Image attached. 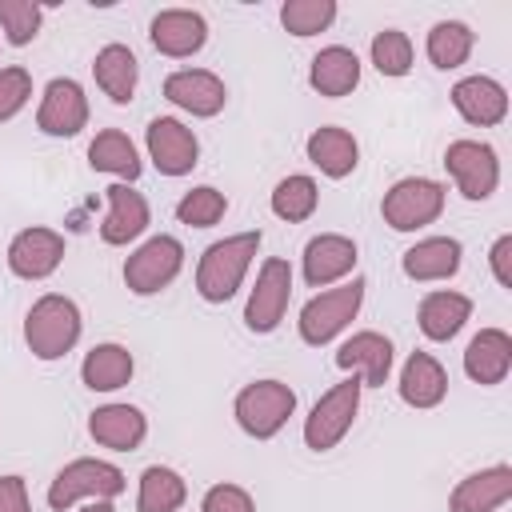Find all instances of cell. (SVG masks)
I'll list each match as a JSON object with an SVG mask.
<instances>
[{
	"label": "cell",
	"instance_id": "cell-1",
	"mask_svg": "<svg viewBox=\"0 0 512 512\" xmlns=\"http://www.w3.org/2000/svg\"><path fill=\"white\" fill-rule=\"evenodd\" d=\"M260 252V228L252 232H236V236H224L216 244L204 248L200 264H196V292L208 300V304H224L236 296V288L244 284L252 260Z\"/></svg>",
	"mask_w": 512,
	"mask_h": 512
},
{
	"label": "cell",
	"instance_id": "cell-2",
	"mask_svg": "<svg viewBox=\"0 0 512 512\" xmlns=\"http://www.w3.org/2000/svg\"><path fill=\"white\" fill-rule=\"evenodd\" d=\"M80 324L84 320H80L76 300L60 296V292H48L24 316V344H28V352L36 360H60V356H68L76 348Z\"/></svg>",
	"mask_w": 512,
	"mask_h": 512
},
{
	"label": "cell",
	"instance_id": "cell-3",
	"mask_svg": "<svg viewBox=\"0 0 512 512\" xmlns=\"http://www.w3.org/2000/svg\"><path fill=\"white\" fill-rule=\"evenodd\" d=\"M364 288H368V280H364V276H352V280L340 284V288L316 292V296L300 308V320H296L300 340L312 344V348L332 344V340L356 320V312H360V304H364Z\"/></svg>",
	"mask_w": 512,
	"mask_h": 512
},
{
	"label": "cell",
	"instance_id": "cell-4",
	"mask_svg": "<svg viewBox=\"0 0 512 512\" xmlns=\"http://www.w3.org/2000/svg\"><path fill=\"white\" fill-rule=\"evenodd\" d=\"M232 412L252 440H272L296 412V392L284 380H252L236 392Z\"/></svg>",
	"mask_w": 512,
	"mask_h": 512
},
{
	"label": "cell",
	"instance_id": "cell-5",
	"mask_svg": "<svg viewBox=\"0 0 512 512\" xmlns=\"http://www.w3.org/2000/svg\"><path fill=\"white\" fill-rule=\"evenodd\" d=\"M440 212H444V184L428 180V176H404L380 200V216L392 232L428 228L440 220Z\"/></svg>",
	"mask_w": 512,
	"mask_h": 512
},
{
	"label": "cell",
	"instance_id": "cell-6",
	"mask_svg": "<svg viewBox=\"0 0 512 512\" xmlns=\"http://www.w3.org/2000/svg\"><path fill=\"white\" fill-rule=\"evenodd\" d=\"M124 492V472L108 460H92V456H80L72 464H64L56 472V480L48 484V508L64 512L72 508L76 500H112Z\"/></svg>",
	"mask_w": 512,
	"mask_h": 512
},
{
	"label": "cell",
	"instance_id": "cell-7",
	"mask_svg": "<svg viewBox=\"0 0 512 512\" xmlns=\"http://www.w3.org/2000/svg\"><path fill=\"white\" fill-rule=\"evenodd\" d=\"M360 392H364V384L352 376V380L332 384V388L312 404V412H308V420H304V444H308L312 452H328V448H336V444L348 436V428H352V420H356V412H360Z\"/></svg>",
	"mask_w": 512,
	"mask_h": 512
},
{
	"label": "cell",
	"instance_id": "cell-8",
	"mask_svg": "<svg viewBox=\"0 0 512 512\" xmlns=\"http://www.w3.org/2000/svg\"><path fill=\"white\" fill-rule=\"evenodd\" d=\"M180 268H184V244L176 236L160 232V236H148L124 260V284L136 296H156L180 276Z\"/></svg>",
	"mask_w": 512,
	"mask_h": 512
},
{
	"label": "cell",
	"instance_id": "cell-9",
	"mask_svg": "<svg viewBox=\"0 0 512 512\" xmlns=\"http://www.w3.org/2000/svg\"><path fill=\"white\" fill-rule=\"evenodd\" d=\"M444 168L464 200H488L500 184V160L496 148L484 140H452L444 148Z\"/></svg>",
	"mask_w": 512,
	"mask_h": 512
},
{
	"label": "cell",
	"instance_id": "cell-10",
	"mask_svg": "<svg viewBox=\"0 0 512 512\" xmlns=\"http://www.w3.org/2000/svg\"><path fill=\"white\" fill-rule=\"evenodd\" d=\"M288 300H292V264L280 260V256H268L256 272V288L248 292V304H244V324L252 332H272L284 312H288Z\"/></svg>",
	"mask_w": 512,
	"mask_h": 512
},
{
	"label": "cell",
	"instance_id": "cell-11",
	"mask_svg": "<svg viewBox=\"0 0 512 512\" xmlns=\"http://www.w3.org/2000/svg\"><path fill=\"white\" fill-rule=\"evenodd\" d=\"M148 144V160L156 164L160 176H188L200 160V140L188 124H180L176 116H156L144 132Z\"/></svg>",
	"mask_w": 512,
	"mask_h": 512
},
{
	"label": "cell",
	"instance_id": "cell-12",
	"mask_svg": "<svg viewBox=\"0 0 512 512\" xmlns=\"http://www.w3.org/2000/svg\"><path fill=\"white\" fill-rule=\"evenodd\" d=\"M88 124V96L72 76H56L44 84L40 108H36V128L44 136H76Z\"/></svg>",
	"mask_w": 512,
	"mask_h": 512
},
{
	"label": "cell",
	"instance_id": "cell-13",
	"mask_svg": "<svg viewBox=\"0 0 512 512\" xmlns=\"http://www.w3.org/2000/svg\"><path fill=\"white\" fill-rule=\"evenodd\" d=\"M64 260V236L56 228H24L8 244V268L20 280H48Z\"/></svg>",
	"mask_w": 512,
	"mask_h": 512
},
{
	"label": "cell",
	"instance_id": "cell-14",
	"mask_svg": "<svg viewBox=\"0 0 512 512\" xmlns=\"http://www.w3.org/2000/svg\"><path fill=\"white\" fill-rule=\"evenodd\" d=\"M304 280L308 288H328L336 280H344L348 272H356V260H360V248L352 236H340V232H320L304 244Z\"/></svg>",
	"mask_w": 512,
	"mask_h": 512
},
{
	"label": "cell",
	"instance_id": "cell-15",
	"mask_svg": "<svg viewBox=\"0 0 512 512\" xmlns=\"http://www.w3.org/2000/svg\"><path fill=\"white\" fill-rule=\"evenodd\" d=\"M152 48L160 56H172V60H184V56H196L204 44H208V20L192 8H164L152 16Z\"/></svg>",
	"mask_w": 512,
	"mask_h": 512
},
{
	"label": "cell",
	"instance_id": "cell-16",
	"mask_svg": "<svg viewBox=\"0 0 512 512\" xmlns=\"http://www.w3.org/2000/svg\"><path fill=\"white\" fill-rule=\"evenodd\" d=\"M164 96H168L176 108L192 112V116H216V112H224V104H228L224 80H220L216 72H208V68H180V72H172V76L164 80Z\"/></svg>",
	"mask_w": 512,
	"mask_h": 512
},
{
	"label": "cell",
	"instance_id": "cell-17",
	"mask_svg": "<svg viewBox=\"0 0 512 512\" xmlns=\"http://www.w3.org/2000/svg\"><path fill=\"white\" fill-rule=\"evenodd\" d=\"M336 364L344 372H352L364 388H380L392 372V340L380 336V332H356L340 344Z\"/></svg>",
	"mask_w": 512,
	"mask_h": 512
},
{
	"label": "cell",
	"instance_id": "cell-18",
	"mask_svg": "<svg viewBox=\"0 0 512 512\" xmlns=\"http://www.w3.org/2000/svg\"><path fill=\"white\" fill-rule=\"evenodd\" d=\"M512 500V468L508 464H492L480 468L472 476H464L452 496H448V512H496Z\"/></svg>",
	"mask_w": 512,
	"mask_h": 512
},
{
	"label": "cell",
	"instance_id": "cell-19",
	"mask_svg": "<svg viewBox=\"0 0 512 512\" xmlns=\"http://www.w3.org/2000/svg\"><path fill=\"white\" fill-rule=\"evenodd\" d=\"M452 108L476 124V128H492L508 116V92L500 80L492 76H464L452 84Z\"/></svg>",
	"mask_w": 512,
	"mask_h": 512
},
{
	"label": "cell",
	"instance_id": "cell-20",
	"mask_svg": "<svg viewBox=\"0 0 512 512\" xmlns=\"http://www.w3.org/2000/svg\"><path fill=\"white\" fill-rule=\"evenodd\" d=\"M88 436L112 452H136L148 436V416L136 404H104L88 416Z\"/></svg>",
	"mask_w": 512,
	"mask_h": 512
},
{
	"label": "cell",
	"instance_id": "cell-21",
	"mask_svg": "<svg viewBox=\"0 0 512 512\" xmlns=\"http://www.w3.org/2000/svg\"><path fill=\"white\" fill-rule=\"evenodd\" d=\"M460 256H464V248H460L456 236H424V240H416V244L400 256V268H404L408 280L432 284V280L456 276V272H460Z\"/></svg>",
	"mask_w": 512,
	"mask_h": 512
},
{
	"label": "cell",
	"instance_id": "cell-22",
	"mask_svg": "<svg viewBox=\"0 0 512 512\" xmlns=\"http://www.w3.org/2000/svg\"><path fill=\"white\" fill-rule=\"evenodd\" d=\"M464 372L484 388L504 384V376L512 372V336L504 328H480L464 348Z\"/></svg>",
	"mask_w": 512,
	"mask_h": 512
},
{
	"label": "cell",
	"instance_id": "cell-23",
	"mask_svg": "<svg viewBox=\"0 0 512 512\" xmlns=\"http://www.w3.org/2000/svg\"><path fill=\"white\" fill-rule=\"evenodd\" d=\"M104 196H108V216L100 224V240L120 248V244H132L136 236H144V228H148V200L136 188H128V184H108Z\"/></svg>",
	"mask_w": 512,
	"mask_h": 512
},
{
	"label": "cell",
	"instance_id": "cell-24",
	"mask_svg": "<svg viewBox=\"0 0 512 512\" xmlns=\"http://www.w3.org/2000/svg\"><path fill=\"white\" fill-rule=\"evenodd\" d=\"M400 400L408 408H436L448 396V372L432 352H412L400 368Z\"/></svg>",
	"mask_w": 512,
	"mask_h": 512
},
{
	"label": "cell",
	"instance_id": "cell-25",
	"mask_svg": "<svg viewBox=\"0 0 512 512\" xmlns=\"http://www.w3.org/2000/svg\"><path fill=\"white\" fill-rule=\"evenodd\" d=\"M304 152H308V160H312L328 180H344V176H352L356 164H360V144H356V136H352L348 128H336V124L316 128V132L308 136Z\"/></svg>",
	"mask_w": 512,
	"mask_h": 512
},
{
	"label": "cell",
	"instance_id": "cell-26",
	"mask_svg": "<svg viewBox=\"0 0 512 512\" xmlns=\"http://www.w3.org/2000/svg\"><path fill=\"white\" fill-rule=\"evenodd\" d=\"M308 84L312 92L336 100V96H348L356 84H360V56L344 44H328L312 56V68H308Z\"/></svg>",
	"mask_w": 512,
	"mask_h": 512
},
{
	"label": "cell",
	"instance_id": "cell-27",
	"mask_svg": "<svg viewBox=\"0 0 512 512\" xmlns=\"http://www.w3.org/2000/svg\"><path fill=\"white\" fill-rule=\"evenodd\" d=\"M468 316H472V300H468L464 292H452V288L428 292V296L420 300V312H416L420 332H424L428 340H436V344L452 340V336L468 324Z\"/></svg>",
	"mask_w": 512,
	"mask_h": 512
},
{
	"label": "cell",
	"instance_id": "cell-28",
	"mask_svg": "<svg viewBox=\"0 0 512 512\" xmlns=\"http://www.w3.org/2000/svg\"><path fill=\"white\" fill-rule=\"evenodd\" d=\"M92 76L100 84V92L112 100V104H128L132 92H136V80H140V68H136V56L128 44H104L92 60Z\"/></svg>",
	"mask_w": 512,
	"mask_h": 512
},
{
	"label": "cell",
	"instance_id": "cell-29",
	"mask_svg": "<svg viewBox=\"0 0 512 512\" xmlns=\"http://www.w3.org/2000/svg\"><path fill=\"white\" fill-rule=\"evenodd\" d=\"M132 372H136V360H132V352H128L124 344H116V340L96 344V348L84 356V364H80V380H84V388H92V392H116V388H124V384L132 380Z\"/></svg>",
	"mask_w": 512,
	"mask_h": 512
},
{
	"label": "cell",
	"instance_id": "cell-30",
	"mask_svg": "<svg viewBox=\"0 0 512 512\" xmlns=\"http://www.w3.org/2000/svg\"><path fill=\"white\" fill-rule=\"evenodd\" d=\"M88 164H92L96 172L120 176V180H128V184L144 172V160H140L136 144H132L128 132H120V128H104V132H96V140L88 144Z\"/></svg>",
	"mask_w": 512,
	"mask_h": 512
},
{
	"label": "cell",
	"instance_id": "cell-31",
	"mask_svg": "<svg viewBox=\"0 0 512 512\" xmlns=\"http://www.w3.org/2000/svg\"><path fill=\"white\" fill-rule=\"evenodd\" d=\"M188 500V484L176 468L168 464H148L140 472V492H136V512H180Z\"/></svg>",
	"mask_w": 512,
	"mask_h": 512
},
{
	"label": "cell",
	"instance_id": "cell-32",
	"mask_svg": "<svg viewBox=\"0 0 512 512\" xmlns=\"http://www.w3.org/2000/svg\"><path fill=\"white\" fill-rule=\"evenodd\" d=\"M472 44H476V36H472L468 24H460V20H436V24L428 28L424 52H428V60H432L440 72H452V68H460V64L472 56Z\"/></svg>",
	"mask_w": 512,
	"mask_h": 512
},
{
	"label": "cell",
	"instance_id": "cell-33",
	"mask_svg": "<svg viewBox=\"0 0 512 512\" xmlns=\"http://www.w3.org/2000/svg\"><path fill=\"white\" fill-rule=\"evenodd\" d=\"M316 204H320V188H316V180L312 176H284L276 188H272V212L280 216V220H288V224H300V220H308L312 212H316Z\"/></svg>",
	"mask_w": 512,
	"mask_h": 512
},
{
	"label": "cell",
	"instance_id": "cell-34",
	"mask_svg": "<svg viewBox=\"0 0 512 512\" xmlns=\"http://www.w3.org/2000/svg\"><path fill=\"white\" fill-rule=\"evenodd\" d=\"M224 212H228V196L212 184H196L176 200V220L188 228H212L224 220Z\"/></svg>",
	"mask_w": 512,
	"mask_h": 512
},
{
	"label": "cell",
	"instance_id": "cell-35",
	"mask_svg": "<svg viewBox=\"0 0 512 512\" xmlns=\"http://www.w3.org/2000/svg\"><path fill=\"white\" fill-rule=\"evenodd\" d=\"M332 20H336V0H284L280 4V24L300 40L328 32Z\"/></svg>",
	"mask_w": 512,
	"mask_h": 512
},
{
	"label": "cell",
	"instance_id": "cell-36",
	"mask_svg": "<svg viewBox=\"0 0 512 512\" xmlns=\"http://www.w3.org/2000/svg\"><path fill=\"white\" fill-rule=\"evenodd\" d=\"M372 64L380 76H408L412 72V40L400 28H384L372 36Z\"/></svg>",
	"mask_w": 512,
	"mask_h": 512
},
{
	"label": "cell",
	"instance_id": "cell-37",
	"mask_svg": "<svg viewBox=\"0 0 512 512\" xmlns=\"http://www.w3.org/2000/svg\"><path fill=\"white\" fill-rule=\"evenodd\" d=\"M40 20H44V8L32 4V0H0V32L12 48H24L36 40L40 32Z\"/></svg>",
	"mask_w": 512,
	"mask_h": 512
},
{
	"label": "cell",
	"instance_id": "cell-38",
	"mask_svg": "<svg viewBox=\"0 0 512 512\" xmlns=\"http://www.w3.org/2000/svg\"><path fill=\"white\" fill-rule=\"evenodd\" d=\"M32 96V72L12 64V68H0V124L12 120Z\"/></svg>",
	"mask_w": 512,
	"mask_h": 512
},
{
	"label": "cell",
	"instance_id": "cell-39",
	"mask_svg": "<svg viewBox=\"0 0 512 512\" xmlns=\"http://www.w3.org/2000/svg\"><path fill=\"white\" fill-rule=\"evenodd\" d=\"M200 512H256V504L240 484H212L200 500Z\"/></svg>",
	"mask_w": 512,
	"mask_h": 512
},
{
	"label": "cell",
	"instance_id": "cell-40",
	"mask_svg": "<svg viewBox=\"0 0 512 512\" xmlns=\"http://www.w3.org/2000/svg\"><path fill=\"white\" fill-rule=\"evenodd\" d=\"M0 512H32L24 476H0Z\"/></svg>",
	"mask_w": 512,
	"mask_h": 512
},
{
	"label": "cell",
	"instance_id": "cell-41",
	"mask_svg": "<svg viewBox=\"0 0 512 512\" xmlns=\"http://www.w3.org/2000/svg\"><path fill=\"white\" fill-rule=\"evenodd\" d=\"M488 264H492V276H496V284L500 288H512V236L504 232L496 244H492V252H488Z\"/></svg>",
	"mask_w": 512,
	"mask_h": 512
},
{
	"label": "cell",
	"instance_id": "cell-42",
	"mask_svg": "<svg viewBox=\"0 0 512 512\" xmlns=\"http://www.w3.org/2000/svg\"><path fill=\"white\" fill-rule=\"evenodd\" d=\"M80 512H112V504H108V500H88Z\"/></svg>",
	"mask_w": 512,
	"mask_h": 512
}]
</instances>
